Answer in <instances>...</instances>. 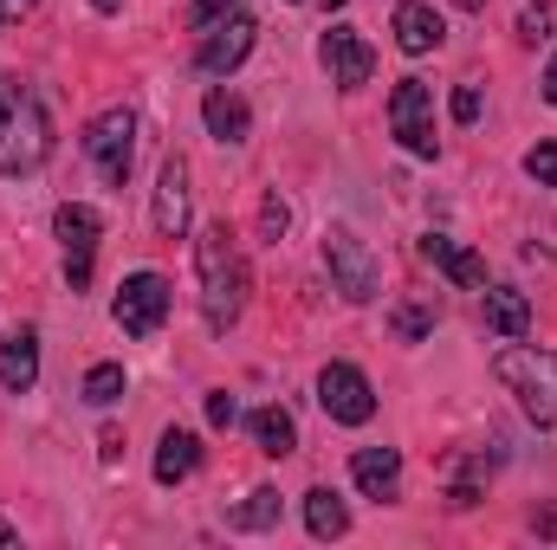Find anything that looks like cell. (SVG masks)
<instances>
[{"label":"cell","instance_id":"1","mask_svg":"<svg viewBox=\"0 0 557 550\" xmlns=\"http://www.w3.org/2000/svg\"><path fill=\"white\" fill-rule=\"evenodd\" d=\"M195 273H201V317H208V330L227 337L240 324V304H247V260H240V240L227 234V221L201 227Z\"/></svg>","mask_w":557,"mask_h":550},{"label":"cell","instance_id":"2","mask_svg":"<svg viewBox=\"0 0 557 550\" xmlns=\"http://www.w3.org/2000/svg\"><path fill=\"white\" fill-rule=\"evenodd\" d=\"M52 155V117L33 85L0 78V175H33Z\"/></svg>","mask_w":557,"mask_h":550},{"label":"cell","instance_id":"3","mask_svg":"<svg viewBox=\"0 0 557 550\" xmlns=\"http://www.w3.org/2000/svg\"><path fill=\"white\" fill-rule=\"evenodd\" d=\"M493 376L519 396V409L532 414L539 427L557 421V350H532V343H512L493 357Z\"/></svg>","mask_w":557,"mask_h":550},{"label":"cell","instance_id":"4","mask_svg":"<svg viewBox=\"0 0 557 550\" xmlns=\"http://www.w3.org/2000/svg\"><path fill=\"white\" fill-rule=\"evenodd\" d=\"M324 266H331L337 291H344L350 304H370V298L383 291V260H376L350 227H324Z\"/></svg>","mask_w":557,"mask_h":550},{"label":"cell","instance_id":"5","mask_svg":"<svg viewBox=\"0 0 557 550\" xmlns=\"http://www.w3.org/2000/svg\"><path fill=\"white\" fill-rule=\"evenodd\" d=\"M85 155L98 162V175H104L111 188H124V182H131V162H137V111H131V104L104 111V117L85 130Z\"/></svg>","mask_w":557,"mask_h":550},{"label":"cell","instance_id":"6","mask_svg":"<svg viewBox=\"0 0 557 550\" xmlns=\"http://www.w3.org/2000/svg\"><path fill=\"white\" fill-rule=\"evenodd\" d=\"M111 317H117L124 337H156L162 317H169V278L162 273H131L124 285H117V298H111Z\"/></svg>","mask_w":557,"mask_h":550},{"label":"cell","instance_id":"7","mask_svg":"<svg viewBox=\"0 0 557 550\" xmlns=\"http://www.w3.org/2000/svg\"><path fill=\"white\" fill-rule=\"evenodd\" d=\"M52 227H59V247H65V278H72V291H85V285H91V260H98V234H104L98 208L65 201V208L52 214Z\"/></svg>","mask_w":557,"mask_h":550},{"label":"cell","instance_id":"8","mask_svg":"<svg viewBox=\"0 0 557 550\" xmlns=\"http://www.w3.org/2000/svg\"><path fill=\"white\" fill-rule=\"evenodd\" d=\"M318 402H324V414H331L337 427H363V421L376 414V389H370V376H363L357 363H331V370L318 376Z\"/></svg>","mask_w":557,"mask_h":550},{"label":"cell","instance_id":"9","mask_svg":"<svg viewBox=\"0 0 557 550\" xmlns=\"http://www.w3.org/2000/svg\"><path fill=\"white\" fill-rule=\"evenodd\" d=\"M389 130L403 137L409 155H434L441 142H434V91L421 85V78H403L396 91H389Z\"/></svg>","mask_w":557,"mask_h":550},{"label":"cell","instance_id":"10","mask_svg":"<svg viewBox=\"0 0 557 550\" xmlns=\"http://www.w3.org/2000/svg\"><path fill=\"white\" fill-rule=\"evenodd\" d=\"M253 39H260V20H253V13H227V20H214V33L201 39L195 65H201L208 78H227V72L253 52Z\"/></svg>","mask_w":557,"mask_h":550},{"label":"cell","instance_id":"11","mask_svg":"<svg viewBox=\"0 0 557 550\" xmlns=\"http://www.w3.org/2000/svg\"><path fill=\"white\" fill-rule=\"evenodd\" d=\"M318 59H324V72H331V85H344V91L370 85V72H376V52H370V39H363L357 26H331V33L318 39Z\"/></svg>","mask_w":557,"mask_h":550},{"label":"cell","instance_id":"12","mask_svg":"<svg viewBox=\"0 0 557 550\" xmlns=\"http://www.w3.org/2000/svg\"><path fill=\"white\" fill-rule=\"evenodd\" d=\"M149 221L162 240H182L188 234V162L169 149L162 155V175H156V201H149Z\"/></svg>","mask_w":557,"mask_h":550},{"label":"cell","instance_id":"13","mask_svg":"<svg viewBox=\"0 0 557 550\" xmlns=\"http://www.w3.org/2000/svg\"><path fill=\"white\" fill-rule=\"evenodd\" d=\"M350 479H357L370 499L389 505V499L403 492V453H396V447H357V453H350Z\"/></svg>","mask_w":557,"mask_h":550},{"label":"cell","instance_id":"14","mask_svg":"<svg viewBox=\"0 0 557 550\" xmlns=\"http://www.w3.org/2000/svg\"><path fill=\"white\" fill-rule=\"evenodd\" d=\"M421 260H428V266H441L460 291H480V285H486V260H480V253H467V247H460V240H447V234H428V240H421Z\"/></svg>","mask_w":557,"mask_h":550},{"label":"cell","instance_id":"15","mask_svg":"<svg viewBox=\"0 0 557 550\" xmlns=\"http://www.w3.org/2000/svg\"><path fill=\"white\" fill-rule=\"evenodd\" d=\"M389 33H396V46H403L409 59H421V52H434V46L447 39L441 13H434V7H421V0H403V7H396V26H389Z\"/></svg>","mask_w":557,"mask_h":550},{"label":"cell","instance_id":"16","mask_svg":"<svg viewBox=\"0 0 557 550\" xmlns=\"http://www.w3.org/2000/svg\"><path fill=\"white\" fill-rule=\"evenodd\" d=\"M201 117H208V137L214 142H247L253 137V111H247V98H234V91H208L201 98Z\"/></svg>","mask_w":557,"mask_h":550},{"label":"cell","instance_id":"17","mask_svg":"<svg viewBox=\"0 0 557 550\" xmlns=\"http://www.w3.org/2000/svg\"><path fill=\"white\" fill-rule=\"evenodd\" d=\"M486 330L493 337H525L532 330V298L519 285H486Z\"/></svg>","mask_w":557,"mask_h":550},{"label":"cell","instance_id":"18","mask_svg":"<svg viewBox=\"0 0 557 550\" xmlns=\"http://www.w3.org/2000/svg\"><path fill=\"white\" fill-rule=\"evenodd\" d=\"M0 383H7L13 396H26V389L39 383V330H33V324L7 337V350H0Z\"/></svg>","mask_w":557,"mask_h":550},{"label":"cell","instance_id":"19","mask_svg":"<svg viewBox=\"0 0 557 550\" xmlns=\"http://www.w3.org/2000/svg\"><path fill=\"white\" fill-rule=\"evenodd\" d=\"M195 466H201V440H195L188 427H169L162 447H156V479H162V486H182Z\"/></svg>","mask_w":557,"mask_h":550},{"label":"cell","instance_id":"20","mask_svg":"<svg viewBox=\"0 0 557 550\" xmlns=\"http://www.w3.org/2000/svg\"><path fill=\"white\" fill-rule=\"evenodd\" d=\"M305 525H311V538H344L350 532V505L331 486H311L305 492Z\"/></svg>","mask_w":557,"mask_h":550},{"label":"cell","instance_id":"21","mask_svg":"<svg viewBox=\"0 0 557 550\" xmlns=\"http://www.w3.org/2000/svg\"><path fill=\"white\" fill-rule=\"evenodd\" d=\"M247 434L260 440V453H273V460H285L292 447H298V421L285 409H253L247 414Z\"/></svg>","mask_w":557,"mask_h":550},{"label":"cell","instance_id":"22","mask_svg":"<svg viewBox=\"0 0 557 550\" xmlns=\"http://www.w3.org/2000/svg\"><path fill=\"white\" fill-rule=\"evenodd\" d=\"M278 518H285V499H278L273 486L247 492V505H234V512H227V525H234V532H278Z\"/></svg>","mask_w":557,"mask_h":550},{"label":"cell","instance_id":"23","mask_svg":"<svg viewBox=\"0 0 557 550\" xmlns=\"http://www.w3.org/2000/svg\"><path fill=\"white\" fill-rule=\"evenodd\" d=\"M434 317H441V304H434V298H409V304H396V311H389V330H396L403 343H421V337L434 330Z\"/></svg>","mask_w":557,"mask_h":550},{"label":"cell","instance_id":"24","mask_svg":"<svg viewBox=\"0 0 557 550\" xmlns=\"http://www.w3.org/2000/svg\"><path fill=\"white\" fill-rule=\"evenodd\" d=\"M117 396H124V363H91L85 370V402L91 409H111Z\"/></svg>","mask_w":557,"mask_h":550},{"label":"cell","instance_id":"25","mask_svg":"<svg viewBox=\"0 0 557 550\" xmlns=\"http://www.w3.org/2000/svg\"><path fill=\"white\" fill-rule=\"evenodd\" d=\"M285 227H292V208H285V195L273 188V195L260 201V240H273V247H278V240H285Z\"/></svg>","mask_w":557,"mask_h":550},{"label":"cell","instance_id":"26","mask_svg":"<svg viewBox=\"0 0 557 550\" xmlns=\"http://www.w3.org/2000/svg\"><path fill=\"white\" fill-rule=\"evenodd\" d=\"M525 175L545 182V188H557V142H532V149H525Z\"/></svg>","mask_w":557,"mask_h":550},{"label":"cell","instance_id":"27","mask_svg":"<svg viewBox=\"0 0 557 550\" xmlns=\"http://www.w3.org/2000/svg\"><path fill=\"white\" fill-rule=\"evenodd\" d=\"M208 421H214V427H234V421H240V402H234L227 389H214V396H208Z\"/></svg>","mask_w":557,"mask_h":550},{"label":"cell","instance_id":"28","mask_svg":"<svg viewBox=\"0 0 557 550\" xmlns=\"http://www.w3.org/2000/svg\"><path fill=\"white\" fill-rule=\"evenodd\" d=\"M447 111H454V124H480V91H473V85H460Z\"/></svg>","mask_w":557,"mask_h":550},{"label":"cell","instance_id":"29","mask_svg":"<svg viewBox=\"0 0 557 550\" xmlns=\"http://www.w3.org/2000/svg\"><path fill=\"white\" fill-rule=\"evenodd\" d=\"M234 13V0H188V20L195 26H214V20H227Z\"/></svg>","mask_w":557,"mask_h":550},{"label":"cell","instance_id":"30","mask_svg":"<svg viewBox=\"0 0 557 550\" xmlns=\"http://www.w3.org/2000/svg\"><path fill=\"white\" fill-rule=\"evenodd\" d=\"M33 7H39V0H0V13H7V20H13V13H33Z\"/></svg>","mask_w":557,"mask_h":550},{"label":"cell","instance_id":"31","mask_svg":"<svg viewBox=\"0 0 557 550\" xmlns=\"http://www.w3.org/2000/svg\"><path fill=\"white\" fill-rule=\"evenodd\" d=\"M545 104H557V59L545 65Z\"/></svg>","mask_w":557,"mask_h":550},{"label":"cell","instance_id":"32","mask_svg":"<svg viewBox=\"0 0 557 550\" xmlns=\"http://www.w3.org/2000/svg\"><path fill=\"white\" fill-rule=\"evenodd\" d=\"M91 7H98V13H117V7H124V0H91Z\"/></svg>","mask_w":557,"mask_h":550},{"label":"cell","instance_id":"33","mask_svg":"<svg viewBox=\"0 0 557 550\" xmlns=\"http://www.w3.org/2000/svg\"><path fill=\"white\" fill-rule=\"evenodd\" d=\"M454 7H467V13H480V7H486V0H454Z\"/></svg>","mask_w":557,"mask_h":550},{"label":"cell","instance_id":"34","mask_svg":"<svg viewBox=\"0 0 557 550\" xmlns=\"http://www.w3.org/2000/svg\"><path fill=\"white\" fill-rule=\"evenodd\" d=\"M324 7H331V13H337V7H344V0H324Z\"/></svg>","mask_w":557,"mask_h":550},{"label":"cell","instance_id":"35","mask_svg":"<svg viewBox=\"0 0 557 550\" xmlns=\"http://www.w3.org/2000/svg\"><path fill=\"white\" fill-rule=\"evenodd\" d=\"M0 20H7V13H0Z\"/></svg>","mask_w":557,"mask_h":550}]
</instances>
